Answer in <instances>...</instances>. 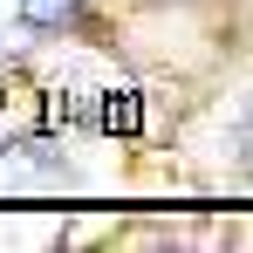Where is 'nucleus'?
Masks as SVG:
<instances>
[{"label": "nucleus", "mask_w": 253, "mask_h": 253, "mask_svg": "<svg viewBox=\"0 0 253 253\" xmlns=\"http://www.w3.org/2000/svg\"><path fill=\"white\" fill-rule=\"evenodd\" d=\"M247 158H253V124H247Z\"/></svg>", "instance_id": "obj_1"}]
</instances>
